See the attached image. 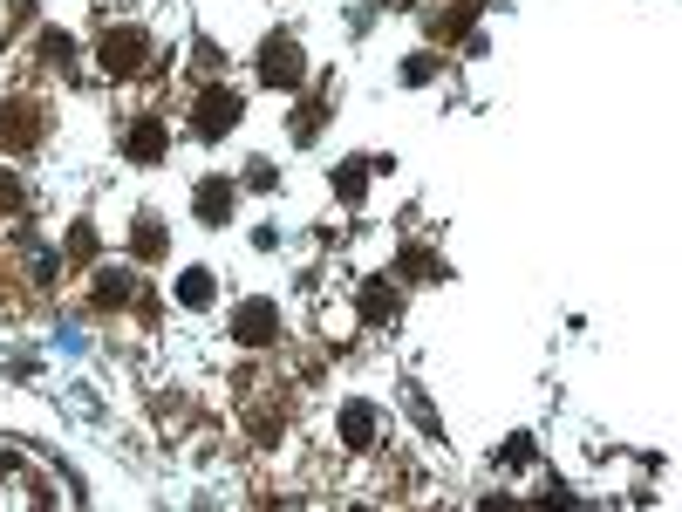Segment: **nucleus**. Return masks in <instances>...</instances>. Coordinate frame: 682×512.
Instances as JSON below:
<instances>
[{"label": "nucleus", "mask_w": 682, "mask_h": 512, "mask_svg": "<svg viewBox=\"0 0 682 512\" xmlns=\"http://www.w3.org/2000/svg\"><path fill=\"white\" fill-rule=\"evenodd\" d=\"M96 62H103L110 76H137V69L151 62V35H144V28H110V35H103V55H96Z\"/></svg>", "instance_id": "1"}, {"label": "nucleus", "mask_w": 682, "mask_h": 512, "mask_svg": "<svg viewBox=\"0 0 682 512\" xmlns=\"http://www.w3.org/2000/svg\"><path fill=\"white\" fill-rule=\"evenodd\" d=\"M260 76H266V89H294L301 82V48L280 35V41H266L260 48Z\"/></svg>", "instance_id": "2"}, {"label": "nucleus", "mask_w": 682, "mask_h": 512, "mask_svg": "<svg viewBox=\"0 0 682 512\" xmlns=\"http://www.w3.org/2000/svg\"><path fill=\"white\" fill-rule=\"evenodd\" d=\"M232 335H239L246 349H266V342L280 335V315H273V301H246V308L232 315Z\"/></svg>", "instance_id": "3"}, {"label": "nucleus", "mask_w": 682, "mask_h": 512, "mask_svg": "<svg viewBox=\"0 0 682 512\" xmlns=\"http://www.w3.org/2000/svg\"><path fill=\"white\" fill-rule=\"evenodd\" d=\"M232 123H239V96L232 89H205L198 96V137H226Z\"/></svg>", "instance_id": "4"}, {"label": "nucleus", "mask_w": 682, "mask_h": 512, "mask_svg": "<svg viewBox=\"0 0 682 512\" xmlns=\"http://www.w3.org/2000/svg\"><path fill=\"white\" fill-rule=\"evenodd\" d=\"M35 130H41L35 103H7V117H0V144H7V151H21V144H35Z\"/></svg>", "instance_id": "5"}, {"label": "nucleus", "mask_w": 682, "mask_h": 512, "mask_svg": "<svg viewBox=\"0 0 682 512\" xmlns=\"http://www.w3.org/2000/svg\"><path fill=\"white\" fill-rule=\"evenodd\" d=\"M164 144H171V137H164V117H144L137 130H130V144H123V151H130L137 164H157V158H164Z\"/></svg>", "instance_id": "6"}, {"label": "nucleus", "mask_w": 682, "mask_h": 512, "mask_svg": "<svg viewBox=\"0 0 682 512\" xmlns=\"http://www.w3.org/2000/svg\"><path fill=\"white\" fill-rule=\"evenodd\" d=\"M341 437H348L355 451L376 444V410H369V403H348V410H341Z\"/></svg>", "instance_id": "7"}, {"label": "nucleus", "mask_w": 682, "mask_h": 512, "mask_svg": "<svg viewBox=\"0 0 682 512\" xmlns=\"http://www.w3.org/2000/svg\"><path fill=\"white\" fill-rule=\"evenodd\" d=\"M226 212H232V185H198V219L205 226H219Z\"/></svg>", "instance_id": "8"}, {"label": "nucleus", "mask_w": 682, "mask_h": 512, "mask_svg": "<svg viewBox=\"0 0 682 512\" xmlns=\"http://www.w3.org/2000/svg\"><path fill=\"white\" fill-rule=\"evenodd\" d=\"M178 301H185V308H205V301H212V274H185L178 280Z\"/></svg>", "instance_id": "9"}, {"label": "nucleus", "mask_w": 682, "mask_h": 512, "mask_svg": "<svg viewBox=\"0 0 682 512\" xmlns=\"http://www.w3.org/2000/svg\"><path fill=\"white\" fill-rule=\"evenodd\" d=\"M164 253V226L157 219H137V260H157Z\"/></svg>", "instance_id": "10"}, {"label": "nucleus", "mask_w": 682, "mask_h": 512, "mask_svg": "<svg viewBox=\"0 0 682 512\" xmlns=\"http://www.w3.org/2000/svg\"><path fill=\"white\" fill-rule=\"evenodd\" d=\"M362 315H369V321H389V315H396V294H389V287H369V294H362Z\"/></svg>", "instance_id": "11"}, {"label": "nucleus", "mask_w": 682, "mask_h": 512, "mask_svg": "<svg viewBox=\"0 0 682 512\" xmlns=\"http://www.w3.org/2000/svg\"><path fill=\"white\" fill-rule=\"evenodd\" d=\"M7 205H21V185H14V178H0V212H7Z\"/></svg>", "instance_id": "12"}]
</instances>
